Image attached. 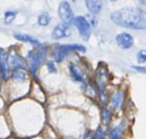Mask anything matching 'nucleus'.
Segmentation results:
<instances>
[{"label": "nucleus", "mask_w": 146, "mask_h": 139, "mask_svg": "<svg viewBox=\"0 0 146 139\" xmlns=\"http://www.w3.org/2000/svg\"><path fill=\"white\" fill-rule=\"evenodd\" d=\"M114 24L135 30L146 29V12L139 8L127 7L115 10L110 14Z\"/></svg>", "instance_id": "obj_1"}, {"label": "nucleus", "mask_w": 146, "mask_h": 139, "mask_svg": "<svg viewBox=\"0 0 146 139\" xmlns=\"http://www.w3.org/2000/svg\"><path fill=\"white\" fill-rule=\"evenodd\" d=\"M46 47L41 45V46H39L38 49H35V50H32L28 53L27 57L30 63L32 73H36L39 67L43 64L45 60V56H46Z\"/></svg>", "instance_id": "obj_2"}, {"label": "nucleus", "mask_w": 146, "mask_h": 139, "mask_svg": "<svg viewBox=\"0 0 146 139\" xmlns=\"http://www.w3.org/2000/svg\"><path fill=\"white\" fill-rule=\"evenodd\" d=\"M73 51H80V52H85L86 48L82 45H61L55 48V50L53 51V58L56 62H62L68 55Z\"/></svg>", "instance_id": "obj_3"}, {"label": "nucleus", "mask_w": 146, "mask_h": 139, "mask_svg": "<svg viewBox=\"0 0 146 139\" xmlns=\"http://www.w3.org/2000/svg\"><path fill=\"white\" fill-rule=\"evenodd\" d=\"M74 25L78 28L80 32V35L82 36V38L85 40H88L92 33V28L88 23V21L86 19L84 16H78L74 19Z\"/></svg>", "instance_id": "obj_4"}, {"label": "nucleus", "mask_w": 146, "mask_h": 139, "mask_svg": "<svg viewBox=\"0 0 146 139\" xmlns=\"http://www.w3.org/2000/svg\"><path fill=\"white\" fill-rule=\"evenodd\" d=\"M59 16L65 24H71L75 19V16L72 11V8L67 1H63L59 5Z\"/></svg>", "instance_id": "obj_5"}, {"label": "nucleus", "mask_w": 146, "mask_h": 139, "mask_svg": "<svg viewBox=\"0 0 146 139\" xmlns=\"http://www.w3.org/2000/svg\"><path fill=\"white\" fill-rule=\"evenodd\" d=\"M116 43L121 49H130L133 46V37L128 33H119L115 37Z\"/></svg>", "instance_id": "obj_6"}, {"label": "nucleus", "mask_w": 146, "mask_h": 139, "mask_svg": "<svg viewBox=\"0 0 146 139\" xmlns=\"http://www.w3.org/2000/svg\"><path fill=\"white\" fill-rule=\"evenodd\" d=\"M70 35H71L70 26L68 24L61 23L54 28L52 32V38L55 40H58V39L65 38V37H69Z\"/></svg>", "instance_id": "obj_7"}, {"label": "nucleus", "mask_w": 146, "mask_h": 139, "mask_svg": "<svg viewBox=\"0 0 146 139\" xmlns=\"http://www.w3.org/2000/svg\"><path fill=\"white\" fill-rule=\"evenodd\" d=\"M8 64L11 65L13 68L17 69H26L27 64H26L25 60L22 57H20L18 54H16L15 52H11L8 57Z\"/></svg>", "instance_id": "obj_8"}, {"label": "nucleus", "mask_w": 146, "mask_h": 139, "mask_svg": "<svg viewBox=\"0 0 146 139\" xmlns=\"http://www.w3.org/2000/svg\"><path fill=\"white\" fill-rule=\"evenodd\" d=\"M0 71L4 79H6L8 73V56L3 49H0Z\"/></svg>", "instance_id": "obj_9"}, {"label": "nucleus", "mask_w": 146, "mask_h": 139, "mask_svg": "<svg viewBox=\"0 0 146 139\" xmlns=\"http://www.w3.org/2000/svg\"><path fill=\"white\" fill-rule=\"evenodd\" d=\"M86 5H87L88 11L92 14H98V12L102 10V1H92V0H88L86 1Z\"/></svg>", "instance_id": "obj_10"}, {"label": "nucleus", "mask_w": 146, "mask_h": 139, "mask_svg": "<svg viewBox=\"0 0 146 139\" xmlns=\"http://www.w3.org/2000/svg\"><path fill=\"white\" fill-rule=\"evenodd\" d=\"M14 38H16L17 40L21 41V42H28L30 44L34 45V46H41L40 42H39L37 39L32 38L31 36L27 34H22V33H17V34H14Z\"/></svg>", "instance_id": "obj_11"}, {"label": "nucleus", "mask_w": 146, "mask_h": 139, "mask_svg": "<svg viewBox=\"0 0 146 139\" xmlns=\"http://www.w3.org/2000/svg\"><path fill=\"white\" fill-rule=\"evenodd\" d=\"M123 101V93L121 91H116L111 99V105L115 111H118Z\"/></svg>", "instance_id": "obj_12"}, {"label": "nucleus", "mask_w": 146, "mask_h": 139, "mask_svg": "<svg viewBox=\"0 0 146 139\" xmlns=\"http://www.w3.org/2000/svg\"><path fill=\"white\" fill-rule=\"evenodd\" d=\"M70 70H71V75L73 77V79L77 81H83L84 77L83 73H82L81 70H80L78 67L74 66V65H71L70 66Z\"/></svg>", "instance_id": "obj_13"}, {"label": "nucleus", "mask_w": 146, "mask_h": 139, "mask_svg": "<svg viewBox=\"0 0 146 139\" xmlns=\"http://www.w3.org/2000/svg\"><path fill=\"white\" fill-rule=\"evenodd\" d=\"M51 22V16L48 12H43L42 14H40L38 17V23L41 26H47L49 25V23Z\"/></svg>", "instance_id": "obj_14"}, {"label": "nucleus", "mask_w": 146, "mask_h": 139, "mask_svg": "<svg viewBox=\"0 0 146 139\" xmlns=\"http://www.w3.org/2000/svg\"><path fill=\"white\" fill-rule=\"evenodd\" d=\"M12 79L16 81H24L26 79V73L21 70L17 69L12 73Z\"/></svg>", "instance_id": "obj_15"}, {"label": "nucleus", "mask_w": 146, "mask_h": 139, "mask_svg": "<svg viewBox=\"0 0 146 139\" xmlns=\"http://www.w3.org/2000/svg\"><path fill=\"white\" fill-rule=\"evenodd\" d=\"M121 133H122V128H121V125L117 126V127H114L110 134V139H120Z\"/></svg>", "instance_id": "obj_16"}, {"label": "nucleus", "mask_w": 146, "mask_h": 139, "mask_svg": "<svg viewBox=\"0 0 146 139\" xmlns=\"http://www.w3.org/2000/svg\"><path fill=\"white\" fill-rule=\"evenodd\" d=\"M17 15V11H7L5 13V24H10L12 23L15 16Z\"/></svg>", "instance_id": "obj_17"}, {"label": "nucleus", "mask_w": 146, "mask_h": 139, "mask_svg": "<svg viewBox=\"0 0 146 139\" xmlns=\"http://www.w3.org/2000/svg\"><path fill=\"white\" fill-rule=\"evenodd\" d=\"M102 121L106 125H108L110 123V112L108 108H104L102 112Z\"/></svg>", "instance_id": "obj_18"}, {"label": "nucleus", "mask_w": 146, "mask_h": 139, "mask_svg": "<svg viewBox=\"0 0 146 139\" xmlns=\"http://www.w3.org/2000/svg\"><path fill=\"white\" fill-rule=\"evenodd\" d=\"M137 62L139 64L146 62V50H141L137 53Z\"/></svg>", "instance_id": "obj_19"}, {"label": "nucleus", "mask_w": 146, "mask_h": 139, "mask_svg": "<svg viewBox=\"0 0 146 139\" xmlns=\"http://www.w3.org/2000/svg\"><path fill=\"white\" fill-rule=\"evenodd\" d=\"M47 68L49 70V73H56L57 70L55 68V65L53 62H49L48 64H47Z\"/></svg>", "instance_id": "obj_20"}, {"label": "nucleus", "mask_w": 146, "mask_h": 139, "mask_svg": "<svg viewBox=\"0 0 146 139\" xmlns=\"http://www.w3.org/2000/svg\"><path fill=\"white\" fill-rule=\"evenodd\" d=\"M133 69H135L137 71H139V73H146V67H143V66H133Z\"/></svg>", "instance_id": "obj_21"}]
</instances>
